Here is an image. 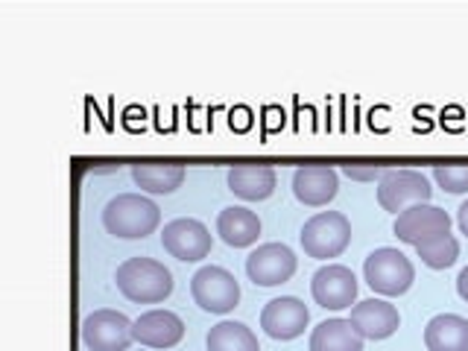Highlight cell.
<instances>
[{"label": "cell", "mask_w": 468, "mask_h": 351, "mask_svg": "<svg viewBox=\"0 0 468 351\" xmlns=\"http://www.w3.org/2000/svg\"><path fill=\"white\" fill-rule=\"evenodd\" d=\"M340 190V173L328 165H304L292 173V194L307 208H322Z\"/></svg>", "instance_id": "13"}, {"label": "cell", "mask_w": 468, "mask_h": 351, "mask_svg": "<svg viewBox=\"0 0 468 351\" xmlns=\"http://www.w3.org/2000/svg\"><path fill=\"white\" fill-rule=\"evenodd\" d=\"M161 223V208L141 194H117L102 208V226L109 234L123 240H141L153 234Z\"/></svg>", "instance_id": "2"}, {"label": "cell", "mask_w": 468, "mask_h": 351, "mask_svg": "<svg viewBox=\"0 0 468 351\" xmlns=\"http://www.w3.org/2000/svg\"><path fill=\"white\" fill-rule=\"evenodd\" d=\"M457 292H460L463 302H468V267L457 275Z\"/></svg>", "instance_id": "25"}, {"label": "cell", "mask_w": 468, "mask_h": 351, "mask_svg": "<svg viewBox=\"0 0 468 351\" xmlns=\"http://www.w3.org/2000/svg\"><path fill=\"white\" fill-rule=\"evenodd\" d=\"M348 322L355 325L363 340H387L401 325L399 307L389 304L387 299H363L351 307Z\"/></svg>", "instance_id": "15"}, {"label": "cell", "mask_w": 468, "mask_h": 351, "mask_svg": "<svg viewBox=\"0 0 468 351\" xmlns=\"http://www.w3.org/2000/svg\"><path fill=\"white\" fill-rule=\"evenodd\" d=\"M299 240L307 258H340L351 243V223L340 211H319L302 226Z\"/></svg>", "instance_id": "4"}, {"label": "cell", "mask_w": 468, "mask_h": 351, "mask_svg": "<svg viewBox=\"0 0 468 351\" xmlns=\"http://www.w3.org/2000/svg\"><path fill=\"white\" fill-rule=\"evenodd\" d=\"M433 187L428 182V176L419 170H387L378 179V202L384 211H392L399 217L401 211L413 208L419 202H431Z\"/></svg>", "instance_id": "5"}, {"label": "cell", "mask_w": 468, "mask_h": 351, "mask_svg": "<svg viewBox=\"0 0 468 351\" xmlns=\"http://www.w3.org/2000/svg\"><path fill=\"white\" fill-rule=\"evenodd\" d=\"M395 238L401 243H410V246H419L431 238H439V234H448L451 231V217L445 208H439V205H431V202H419L413 208L401 211L395 217Z\"/></svg>", "instance_id": "10"}, {"label": "cell", "mask_w": 468, "mask_h": 351, "mask_svg": "<svg viewBox=\"0 0 468 351\" xmlns=\"http://www.w3.org/2000/svg\"><path fill=\"white\" fill-rule=\"evenodd\" d=\"M205 348L208 351H261L258 336L252 328L243 325V322H217V325L205 336Z\"/></svg>", "instance_id": "21"}, {"label": "cell", "mask_w": 468, "mask_h": 351, "mask_svg": "<svg viewBox=\"0 0 468 351\" xmlns=\"http://www.w3.org/2000/svg\"><path fill=\"white\" fill-rule=\"evenodd\" d=\"M161 246H165V252H170L173 258H179L185 263H194V261H202L211 255V246H214V238L205 223L194 217H179V219H170L161 231Z\"/></svg>", "instance_id": "9"}, {"label": "cell", "mask_w": 468, "mask_h": 351, "mask_svg": "<svg viewBox=\"0 0 468 351\" xmlns=\"http://www.w3.org/2000/svg\"><path fill=\"white\" fill-rule=\"evenodd\" d=\"M343 173L348 176V179H357V182H375V179H380L387 170L384 167H355V165H346L343 167Z\"/></svg>", "instance_id": "24"}, {"label": "cell", "mask_w": 468, "mask_h": 351, "mask_svg": "<svg viewBox=\"0 0 468 351\" xmlns=\"http://www.w3.org/2000/svg\"><path fill=\"white\" fill-rule=\"evenodd\" d=\"M190 296L208 314H229L240 302V284L223 267H202L190 278Z\"/></svg>", "instance_id": "6"}, {"label": "cell", "mask_w": 468, "mask_h": 351, "mask_svg": "<svg viewBox=\"0 0 468 351\" xmlns=\"http://www.w3.org/2000/svg\"><path fill=\"white\" fill-rule=\"evenodd\" d=\"M314 302L325 311H343V307H355L357 299V278L343 263H325L311 278Z\"/></svg>", "instance_id": "11"}, {"label": "cell", "mask_w": 468, "mask_h": 351, "mask_svg": "<svg viewBox=\"0 0 468 351\" xmlns=\"http://www.w3.org/2000/svg\"><path fill=\"white\" fill-rule=\"evenodd\" d=\"M428 351H468V319L457 314H439L424 328Z\"/></svg>", "instance_id": "18"}, {"label": "cell", "mask_w": 468, "mask_h": 351, "mask_svg": "<svg viewBox=\"0 0 468 351\" xmlns=\"http://www.w3.org/2000/svg\"><path fill=\"white\" fill-rule=\"evenodd\" d=\"M299 267L296 252L287 243H263L246 258V275L258 287H278L292 278Z\"/></svg>", "instance_id": "8"}, {"label": "cell", "mask_w": 468, "mask_h": 351, "mask_svg": "<svg viewBox=\"0 0 468 351\" xmlns=\"http://www.w3.org/2000/svg\"><path fill=\"white\" fill-rule=\"evenodd\" d=\"M307 322H311V311L296 296H278L261 311V328L272 340H296L304 334Z\"/></svg>", "instance_id": "12"}, {"label": "cell", "mask_w": 468, "mask_h": 351, "mask_svg": "<svg viewBox=\"0 0 468 351\" xmlns=\"http://www.w3.org/2000/svg\"><path fill=\"white\" fill-rule=\"evenodd\" d=\"M457 223H460V231L468 238V199L460 205V211H457Z\"/></svg>", "instance_id": "26"}, {"label": "cell", "mask_w": 468, "mask_h": 351, "mask_svg": "<svg viewBox=\"0 0 468 351\" xmlns=\"http://www.w3.org/2000/svg\"><path fill=\"white\" fill-rule=\"evenodd\" d=\"M132 336L146 348H173L182 343L185 322L173 311H146L132 322Z\"/></svg>", "instance_id": "14"}, {"label": "cell", "mask_w": 468, "mask_h": 351, "mask_svg": "<svg viewBox=\"0 0 468 351\" xmlns=\"http://www.w3.org/2000/svg\"><path fill=\"white\" fill-rule=\"evenodd\" d=\"M185 173V165H176V161H144L132 167V179L146 194H173L176 187H182Z\"/></svg>", "instance_id": "19"}, {"label": "cell", "mask_w": 468, "mask_h": 351, "mask_svg": "<svg viewBox=\"0 0 468 351\" xmlns=\"http://www.w3.org/2000/svg\"><path fill=\"white\" fill-rule=\"evenodd\" d=\"M82 343L91 351H126L135 336H132V319L121 311H94L82 319Z\"/></svg>", "instance_id": "7"}, {"label": "cell", "mask_w": 468, "mask_h": 351, "mask_svg": "<svg viewBox=\"0 0 468 351\" xmlns=\"http://www.w3.org/2000/svg\"><path fill=\"white\" fill-rule=\"evenodd\" d=\"M217 234L234 249H246L261 238V219L243 205H229L217 214Z\"/></svg>", "instance_id": "17"}, {"label": "cell", "mask_w": 468, "mask_h": 351, "mask_svg": "<svg viewBox=\"0 0 468 351\" xmlns=\"http://www.w3.org/2000/svg\"><path fill=\"white\" fill-rule=\"evenodd\" d=\"M311 351H363V334L348 319H325L311 334Z\"/></svg>", "instance_id": "20"}, {"label": "cell", "mask_w": 468, "mask_h": 351, "mask_svg": "<svg viewBox=\"0 0 468 351\" xmlns=\"http://www.w3.org/2000/svg\"><path fill=\"white\" fill-rule=\"evenodd\" d=\"M436 185L448 194H468V165H445L433 167Z\"/></svg>", "instance_id": "23"}, {"label": "cell", "mask_w": 468, "mask_h": 351, "mask_svg": "<svg viewBox=\"0 0 468 351\" xmlns=\"http://www.w3.org/2000/svg\"><path fill=\"white\" fill-rule=\"evenodd\" d=\"M416 252H419L424 267H431V270H448L451 263L460 258V243L448 231V234H439V238H431V240L419 243Z\"/></svg>", "instance_id": "22"}, {"label": "cell", "mask_w": 468, "mask_h": 351, "mask_svg": "<svg viewBox=\"0 0 468 351\" xmlns=\"http://www.w3.org/2000/svg\"><path fill=\"white\" fill-rule=\"evenodd\" d=\"M114 282L129 302L138 304H158L173 292V275L155 258H126L117 267Z\"/></svg>", "instance_id": "1"}, {"label": "cell", "mask_w": 468, "mask_h": 351, "mask_svg": "<svg viewBox=\"0 0 468 351\" xmlns=\"http://www.w3.org/2000/svg\"><path fill=\"white\" fill-rule=\"evenodd\" d=\"M278 176L267 165H234L229 170V190L246 202H261L272 197Z\"/></svg>", "instance_id": "16"}, {"label": "cell", "mask_w": 468, "mask_h": 351, "mask_svg": "<svg viewBox=\"0 0 468 351\" xmlns=\"http://www.w3.org/2000/svg\"><path fill=\"white\" fill-rule=\"evenodd\" d=\"M363 278L380 296H401L416 282V267L404 252L392 246H380L369 252L363 263Z\"/></svg>", "instance_id": "3"}]
</instances>
